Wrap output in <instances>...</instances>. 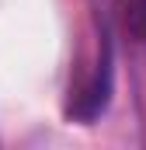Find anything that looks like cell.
I'll return each mask as SVG.
<instances>
[{"label": "cell", "instance_id": "1", "mask_svg": "<svg viewBox=\"0 0 146 150\" xmlns=\"http://www.w3.org/2000/svg\"><path fill=\"white\" fill-rule=\"evenodd\" d=\"M115 18L132 42L146 45V0H115Z\"/></svg>", "mask_w": 146, "mask_h": 150}]
</instances>
